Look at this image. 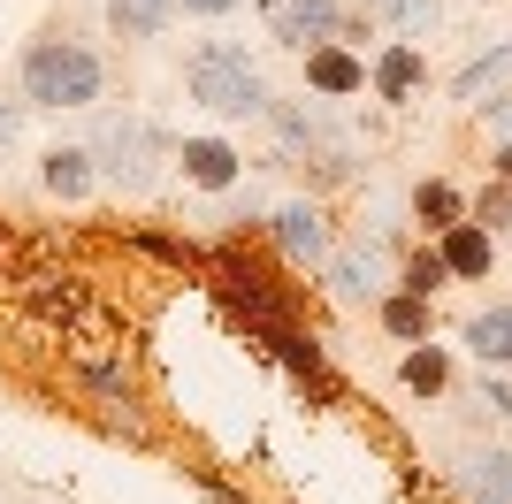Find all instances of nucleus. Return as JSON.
<instances>
[{"mask_svg": "<svg viewBox=\"0 0 512 504\" xmlns=\"http://www.w3.org/2000/svg\"><path fill=\"white\" fill-rule=\"evenodd\" d=\"M107 92V62L92 54L85 39H31L23 46V107H92Z\"/></svg>", "mask_w": 512, "mask_h": 504, "instance_id": "obj_1", "label": "nucleus"}, {"mask_svg": "<svg viewBox=\"0 0 512 504\" xmlns=\"http://www.w3.org/2000/svg\"><path fill=\"white\" fill-rule=\"evenodd\" d=\"M184 92H192L207 115H230V123H245V115H268V84H260L253 54L237 39H207L184 62Z\"/></svg>", "mask_w": 512, "mask_h": 504, "instance_id": "obj_2", "label": "nucleus"}, {"mask_svg": "<svg viewBox=\"0 0 512 504\" xmlns=\"http://www.w3.org/2000/svg\"><path fill=\"white\" fill-rule=\"evenodd\" d=\"M85 153H92V168H100V176H115V184H153V168L176 161V146L146 123V115H107V123L92 130Z\"/></svg>", "mask_w": 512, "mask_h": 504, "instance_id": "obj_3", "label": "nucleus"}, {"mask_svg": "<svg viewBox=\"0 0 512 504\" xmlns=\"http://www.w3.org/2000/svg\"><path fill=\"white\" fill-rule=\"evenodd\" d=\"M260 23H268V39H276V46L314 54V46L337 39L344 8H337V0H260Z\"/></svg>", "mask_w": 512, "mask_h": 504, "instance_id": "obj_4", "label": "nucleus"}, {"mask_svg": "<svg viewBox=\"0 0 512 504\" xmlns=\"http://www.w3.org/2000/svg\"><path fill=\"white\" fill-rule=\"evenodd\" d=\"M451 474H459V497L467 504H512V451L505 443H474Z\"/></svg>", "mask_w": 512, "mask_h": 504, "instance_id": "obj_5", "label": "nucleus"}, {"mask_svg": "<svg viewBox=\"0 0 512 504\" xmlns=\"http://www.w3.org/2000/svg\"><path fill=\"white\" fill-rule=\"evenodd\" d=\"M436 260H444L451 283H482V275L497 268V237L474 230V222H451V230L436 237Z\"/></svg>", "mask_w": 512, "mask_h": 504, "instance_id": "obj_6", "label": "nucleus"}, {"mask_svg": "<svg viewBox=\"0 0 512 504\" xmlns=\"http://www.w3.org/2000/svg\"><path fill=\"white\" fill-rule=\"evenodd\" d=\"M268 222H276V245L291 252V260H306V268L329 260V214H321L314 199H291V207H276Z\"/></svg>", "mask_w": 512, "mask_h": 504, "instance_id": "obj_7", "label": "nucleus"}, {"mask_svg": "<svg viewBox=\"0 0 512 504\" xmlns=\"http://www.w3.org/2000/svg\"><path fill=\"white\" fill-rule=\"evenodd\" d=\"M176 168H184L199 191H230L237 176H245V153H237L230 138H184V146H176Z\"/></svg>", "mask_w": 512, "mask_h": 504, "instance_id": "obj_8", "label": "nucleus"}, {"mask_svg": "<svg viewBox=\"0 0 512 504\" xmlns=\"http://www.w3.org/2000/svg\"><path fill=\"white\" fill-rule=\"evenodd\" d=\"M367 84H375V100H390V107H406V100H421V84H428V54L421 46H383V62L367 69Z\"/></svg>", "mask_w": 512, "mask_h": 504, "instance_id": "obj_9", "label": "nucleus"}, {"mask_svg": "<svg viewBox=\"0 0 512 504\" xmlns=\"http://www.w3.org/2000/svg\"><path fill=\"white\" fill-rule=\"evenodd\" d=\"M253 336H260V344H268V352H276L299 382H314L321 398H329V382H321V344H314V329H299V321H268V329H253Z\"/></svg>", "mask_w": 512, "mask_h": 504, "instance_id": "obj_10", "label": "nucleus"}, {"mask_svg": "<svg viewBox=\"0 0 512 504\" xmlns=\"http://www.w3.org/2000/svg\"><path fill=\"white\" fill-rule=\"evenodd\" d=\"M306 84H314L321 100H352V92H367V62L344 54V46H314L306 54Z\"/></svg>", "mask_w": 512, "mask_h": 504, "instance_id": "obj_11", "label": "nucleus"}, {"mask_svg": "<svg viewBox=\"0 0 512 504\" xmlns=\"http://www.w3.org/2000/svg\"><path fill=\"white\" fill-rule=\"evenodd\" d=\"M459 336H467V352L482 359L490 375H497V367H512V298H505V306H482V314H467V329H459Z\"/></svg>", "mask_w": 512, "mask_h": 504, "instance_id": "obj_12", "label": "nucleus"}, {"mask_svg": "<svg viewBox=\"0 0 512 504\" xmlns=\"http://www.w3.org/2000/svg\"><path fill=\"white\" fill-rule=\"evenodd\" d=\"M39 184L54 191V199H85V191L100 184V168H92L85 146H54V153H39Z\"/></svg>", "mask_w": 512, "mask_h": 504, "instance_id": "obj_13", "label": "nucleus"}, {"mask_svg": "<svg viewBox=\"0 0 512 504\" xmlns=\"http://www.w3.org/2000/svg\"><path fill=\"white\" fill-rule=\"evenodd\" d=\"M367 23H390L398 39H436L444 31V0H367Z\"/></svg>", "mask_w": 512, "mask_h": 504, "instance_id": "obj_14", "label": "nucleus"}, {"mask_svg": "<svg viewBox=\"0 0 512 504\" xmlns=\"http://www.w3.org/2000/svg\"><path fill=\"white\" fill-rule=\"evenodd\" d=\"M321 275H329V291H337V298H383V260H375V245L337 252Z\"/></svg>", "mask_w": 512, "mask_h": 504, "instance_id": "obj_15", "label": "nucleus"}, {"mask_svg": "<svg viewBox=\"0 0 512 504\" xmlns=\"http://www.w3.org/2000/svg\"><path fill=\"white\" fill-rule=\"evenodd\" d=\"M413 222H428V230L444 237L451 222H467V191L444 184V176H421V184H413Z\"/></svg>", "mask_w": 512, "mask_h": 504, "instance_id": "obj_16", "label": "nucleus"}, {"mask_svg": "<svg viewBox=\"0 0 512 504\" xmlns=\"http://www.w3.org/2000/svg\"><path fill=\"white\" fill-rule=\"evenodd\" d=\"M107 23L115 39H161L176 23V0H107Z\"/></svg>", "mask_w": 512, "mask_h": 504, "instance_id": "obj_17", "label": "nucleus"}, {"mask_svg": "<svg viewBox=\"0 0 512 504\" xmlns=\"http://www.w3.org/2000/svg\"><path fill=\"white\" fill-rule=\"evenodd\" d=\"M398 382H406L413 398H444V382H451L444 344H413V352H406V367H398Z\"/></svg>", "mask_w": 512, "mask_h": 504, "instance_id": "obj_18", "label": "nucleus"}, {"mask_svg": "<svg viewBox=\"0 0 512 504\" xmlns=\"http://www.w3.org/2000/svg\"><path fill=\"white\" fill-rule=\"evenodd\" d=\"M505 69H512V39H505V46H490V54H474V62L451 77V92H459V100H482V92H490Z\"/></svg>", "mask_w": 512, "mask_h": 504, "instance_id": "obj_19", "label": "nucleus"}, {"mask_svg": "<svg viewBox=\"0 0 512 504\" xmlns=\"http://www.w3.org/2000/svg\"><path fill=\"white\" fill-rule=\"evenodd\" d=\"M383 329L398 336V344H428V298L390 291V298H383Z\"/></svg>", "mask_w": 512, "mask_h": 504, "instance_id": "obj_20", "label": "nucleus"}, {"mask_svg": "<svg viewBox=\"0 0 512 504\" xmlns=\"http://www.w3.org/2000/svg\"><path fill=\"white\" fill-rule=\"evenodd\" d=\"M444 283H451V275H444V260H436V245H421L406 268H398V291H406V298H436Z\"/></svg>", "mask_w": 512, "mask_h": 504, "instance_id": "obj_21", "label": "nucleus"}, {"mask_svg": "<svg viewBox=\"0 0 512 504\" xmlns=\"http://www.w3.org/2000/svg\"><path fill=\"white\" fill-rule=\"evenodd\" d=\"M467 214H474V230H512V184H482V191H474V199H467Z\"/></svg>", "mask_w": 512, "mask_h": 504, "instance_id": "obj_22", "label": "nucleus"}, {"mask_svg": "<svg viewBox=\"0 0 512 504\" xmlns=\"http://www.w3.org/2000/svg\"><path fill=\"white\" fill-rule=\"evenodd\" d=\"M474 405H482V413H497V420H512V382L482 367V390H474Z\"/></svg>", "mask_w": 512, "mask_h": 504, "instance_id": "obj_23", "label": "nucleus"}, {"mask_svg": "<svg viewBox=\"0 0 512 504\" xmlns=\"http://www.w3.org/2000/svg\"><path fill=\"white\" fill-rule=\"evenodd\" d=\"M268 123H276L283 138H291V146H299V138H314V130H321L314 115H306V107H276V100H268Z\"/></svg>", "mask_w": 512, "mask_h": 504, "instance_id": "obj_24", "label": "nucleus"}, {"mask_svg": "<svg viewBox=\"0 0 512 504\" xmlns=\"http://www.w3.org/2000/svg\"><path fill=\"white\" fill-rule=\"evenodd\" d=\"M482 123H490L497 146H505V138H512V92H490V100H482Z\"/></svg>", "mask_w": 512, "mask_h": 504, "instance_id": "obj_25", "label": "nucleus"}, {"mask_svg": "<svg viewBox=\"0 0 512 504\" xmlns=\"http://www.w3.org/2000/svg\"><path fill=\"white\" fill-rule=\"evenodd\" d=\"M16 130H23V100H0V146H16Z\"/></svg>", "mask_w": 512, "mask_h": 504, "instance_id": "obj_26", "label": "nucleus"}, {"mask_svg": "<svg viewBox=\"0 0 512 504\" xmlns=\"http://www.w3.org/2000/svg\"><path fill=\"white\" fill-rule=\"evenodd\" d=\"M176 8H184V16H230L237 0H176Z\"/></svg>", "mask_w": 512, "mask_h": 504, "instance_id": "obj_27", "label": "nucleus"}, {"mask_svg": "<svg viewBox=\"0 0 512 504\" xmlns=\"http://www.w3.org/2000/svg\"><path fill=\"white\" fill-rule=\"evenodd\" d=\"M490 184H512V138H505V146L490 153Z\"/></svg>", "mask_w": 512, "mask_h": 504, "instance_id": "obj_28", "label": "nucleus"}]
</instances>
